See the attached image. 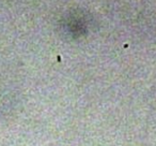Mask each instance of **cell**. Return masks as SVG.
Returning a JSON list of instances; mask_svg holds the SVG:
<instances>
[]
</instances>
